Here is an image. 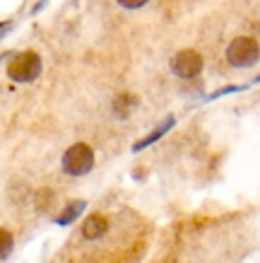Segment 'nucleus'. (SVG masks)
Returning <instances> with one entry per match:
<instances>
[{"label": "nucleus", "instance_id": "1", "mask_svg": "<svg viewBox=\"0 0 260 263\" xmlns=\"http://www.w3.org/2000/svg\"><path fill=\"white\" fill-rule=\"evenodd\" d=\"M41 56L36 51H19L12 53L8 63V78L12 82H34L41 75Z\"/></svg>", "mask_w": 260, "mask_h": 263}, {"label": "nucleus", "instance_id": "2", "mask_svg": "<svg viewBox=\"0 0 260 263\" xmlns=\"http://www.w3.org/2000/svg\"><path fill=\"white\" fill-rule=\"evenodd\" d=\"M61 164L68 176H85L94 169V150L87 143H75L65 150Z\"/></svg>", "mask_w": 260, "mask_h": 263}, {"label": "nucleus", "instance_id": "3", "mask_svg": "<svg viewBox=\"0 0 260 263\" xmlns=\"http://www.w3.org/2000/svg\"><path fill=\"white\" fill-rule=\"evenodd\" d=\"M260 58V46L253 36H236L227 46V61L234 68H253Z\"/></svg>", "mask_w": 260, "mask_h": 263}, {"label": "nucleus", "instance_id": "4", "mask_svg": "<svg viewBox=\"0 0 260 263\" xmlns=\"http://www.w3.org/2000/svg\"><path fill=\"white\" fill-rule=\"evenodd\" d=\"M171 72L181 80H195L197 75L205 68V61L197 53L195 48H181L178 53L171 56Z\"/></svg>", "mask_w": 260, "mask_h": 263}, {"label": "nucleus", "instance_id": "5", "mask_svg": "<svg viewBox=\"0 0 260 263\" xmlns=\"http://www.w3.org/2000/svg\"><path fill=\"white\" fill-rule=\"evenodd\" d=\"M109 232V220L104 215H99V213H94V215H89L82 222V237L89 241H94V239H102L104 234Z\"/></svg>", "mask_w": 260, "mask_h": 263}, {"label": "nucleus", "instance_id": "6", "mask_svg": "<svg viewBox=\"0 0 260 263\" xmlns=\"http://www.w3.org/2000/svg\"><path fill=\"white\" fill-rule=\"evenodd\" d=\"M173 126H176V116H166V119L162 121V123H159L154 130H150V133L142 138V140H137V143L133 145V152H140V150H145V147H150L152 143H157L159 138L166 136V133H169Z\"/></svg>", "mask_w": 260, "mask_h": 263}, {"label": "nucleus", "instance_id": "7", "mask_svg": "<svg viewBox=\"0 0 260 263\" xmlns=\"http://www.w3.org/2000/svg\"><path fill=\"white\" fill-rule=\"evenodd\" d=\"M85 208L87 203L85 200H70V203H65V208L55 215V224H61V227H65V224H70L75 222L82 213H85Z\"/></svg>", "mask_w": 260, "mask_h": 263}, {"label": "nucleus", "instance_id": "8", "mask_svg": "<svg viewBox=\"0 0 260 263\" xmlns=\"http://www.w3.org/2000/svg\"><path fill=\"white\" fill-rule=\"evenodd\" d=\"M135 106H137V97L135 95H118L113 99V104H111L116 119H128L135 111Z\"/></svg>", "mask_w": 260, "mask_h": 263}, {"label": "nucleus", "instance_id": "9", "mask_svg": "<svg viewBox=\"0 0 260 263\" xmlns=\"http://www.w3.org/2000/svg\"><path fill=\"white\" fill-rule=\"evenodd\" d=\"M12 249H15V237H12L8 230L0 227V261L8 258V256L12 254Z\"/></svg>", "mask_w": 260, "mask_h": 263}, {"label": "nucleus", "instance_id": "10", "mask_svg": "<svg viewBox=\"0 0 260 263\" xmlns=\"http://www.w3.org/2000/svg\"><path fill=\"white\" fill-rule=\"evenodd\" d=\"M121 8H126V10H140V8H145L150 0H116Z\"/></svg>", "mask_w": 260, "mask_h": 263}, {"label": "nucleus", "instance_id": "11", "mask_svg": "<svg viewBox=\"0 0 260 263\" xmlns=\"http://www.w3.org/2000/svg\"><path fill=\"white\" fill-rule=\"evenodd\" d=\"M241 89H246V85H238V87H222V89H217V92H212L207 99H217V97H222V95H231V92H241Z\"/></svg>", "mask_w": 260, "mask_h": 263}, {"label": "nucleus", "instance_id": "12", "mask_svg": "<svg viewBox=\"0 0 260 263\" xmlns=\"http://www.w3.org/2000/svg\"><path fill=\"white\" fill-rule=\"evenodd\" d=\"M12 27H15V22H12V20H5V22H0V39H3V36H8V34L12 32Z\"/></svg>", "mask_w": 260, "mask_h": 263}, {"label": "nucleus", "instance_id": "13", "mask_svg": "<svg viewBox=\"0 0 260 263\" xmlns=\"http://www.w3.org/2000/svg\"><path fill=\"white\" fill-rule=\"evenodd\" d=\"M46 3H48V0H39V5H34V8H32V15L41 12V8H46Z\"/></svg>", "mask_w": 260, "mask_h": 263}, {"label": "nucleus", "instance_id": "14", "mask_svg": "<svg viewBox=\"0 0 260 263\" xmlns=\"http://www.w3.org/2000/svg\"><path fill=\"white\" fill-rule=\"evenodd\" d=\"M12 56V53H10V51H5V53H0V61H5V58H10Z\"/></svg>", "mask_w": 260, "mask_h": 263}]
</instances>
